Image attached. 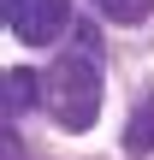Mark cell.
I'll list each match as a JSON object with an SVG mask.
<instances>
[{
    "label": "cell",
    "instance_id": "obj_1",
    "mask_svg": "<svg viewBox=\"0 0 154 160\" xmlns=\"http://www.w3.org/2000/svg\"><path fill=\"white\" fill-rule=\"evenodd\" d=\"M42 107H47L53 125L89 131L101 119V53H83V48L59 53L42 77Z\"/></svg>",
    "mask_w": 154,
    "mask_h": 160
},
{
    "label": "cell",
    "instance_id": "obj_2",
    "mask_svg": "<svg viewBox=\"0 0 154 160\" xmlns=\"http://www.w3.org/2000/svg\"><path fill=\"white\" fill-rule=\"evenodd\" d=\"M0 12H6V30L30 48L59 42L71 24V0H0Z\"/></svg>",
    "mask_w": 154,
    "mask_h": 160
},
{
    "label": "cell",
    "instance_id": "obj_3",
    "mask_svg": "<svg viewBox=\"0 0 154 160\" xmlns=\"http://www.w3.org/2000/svg\"><path fill=\"white\" fill-rule=\"evenodd\" d=\"M24 107H42V71H24V65H12V71L0 77V119L12 125Z\"/></svg>",
    "mask_w": 154,
    "mask_h": 160
},
{
    "label": "cell",
    "instance_id": "obj_4",
    "mask_svg": "<svg viewBox=\"0 0 154 160\" xmlns=\"http://www.w3.org/2000/svg\"><path fill=\"white\" fill-rule=\"evenodd\" d=\"M125 148L131 154H154V89L131 107V125H125Z\"/></svg>",
    "mask_w": 154,
    "mask_h": 160
},
{
    "label": "cell",
    "instance_id": "obj_5",
    "mask_svg": "<svg viewBox=\"0 0 154 160\" xmlns=\"http://www.w3.org/2000/svg\"><path fill=\"white\" fill-rule=\"evenodd\" d=\"M95 12L113 18V24H142V18L154 12V0H95Z\"/></svg>",
    "mask_w": 154,
    "mask_h": 160
},
{
    "label": "cell",
    "instance_id": "obj_6",
    "mask_svg": "<svg viewBox=\"0 0 154 160\" xmlns=\"http://www.w3.org/2000/svg\"><path fill=\"white\" fill-rule=\"evenodd\" d=\"M6 160H24V142H18L12 131H6Z\"/></svg>",
    "mask_w": 154,
    "mask_h": 160
}]
</instances>
